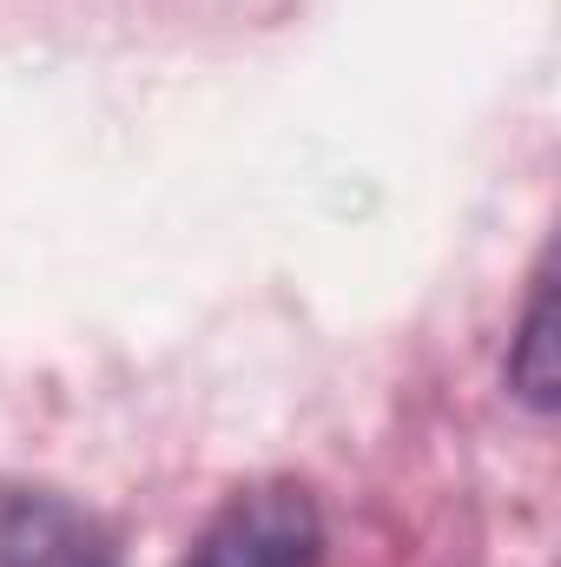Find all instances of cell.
<instances>
[{"instance_id": "7a4b0ae2", "label": "cell", "mask_w": 561, "mask_h": 567, "mask_svg": "<svg viewBox=\"0 0 561 567\" xmlns=\"http://www.w3.org/2000/svg\"><path fill=\"white\" fill-rule=\"evenodd\" d=\"M0 567H126L106 522L67 495H7L0 502Z\"/></svg>"}, {"instance_id": "3957f363", "label": "cell", "mask_w": 561, "mask_h": 567, "mask_svg": "<svg viewBox=\"0 0 561 567\" xmlns=\"http://www.w3.org/2000/svg\"><path fill=\"white\" fill-rule=\"evenodd\" d=\"M509 383L529 410H555L561 396V330H555V278L536 284V303L522 317V337L509 350Z\"/></svg>"}, {"instance_id": "6da1fadb", "label": "cell", "mask_w": 561, "mask_h": 567, "mask_svg": "<svg viewBox=\"0 0 561 567\" xmlns=\"http://www.w3.org/2000/svg\"><path fill=\"white\" fill-rule=\"evenodd\" d=\"M178 567H324V515L297 482L232 495Z\"/></svg>"}]
</instances>
